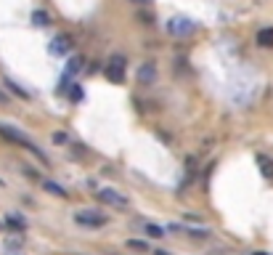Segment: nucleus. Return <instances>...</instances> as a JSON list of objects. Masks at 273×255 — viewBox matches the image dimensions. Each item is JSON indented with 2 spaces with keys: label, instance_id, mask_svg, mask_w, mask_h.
Returning a JSON list of instances; mask_svg holds the SVG:
<instances>
[{
  "label": "nucleus",
  "instance_id": "1",
  "mask_svg": "<svg viewBox=\"0 0 273 255\" xmlns=\"http://www.w3.org/2000/svg\"><path fill=\"white\" fill-rule=\"evenodd\" d=\"M196 30V21L189 19V16H170L167 19V32L173 37H186Z\"/></svg>",
  "mask_w": 273,
  "mask_h": 255
},
{
  "label": "nucleus",
  "instance_id": "2",
  "mask_svg": "<svg viewBox=\"0 0 273 255\" xmlns=\"http://www.w3.org/2000/svg\"><path fill=\"white\" fill-rule=\"evenodd\" d=\"M98 200L109 207H117V210H128L130 207V200L125 194H119L114 189H98Z\"/></svg>",
  "mask_w": 273,
  "mask_h": 255
},
{
  "label": "nucleus",
  "instance_id": "3",
  "mask_svg": "<svg viewBox=\"0 0 273 255\" xmlns=\"http://www.w3.org/2000/svg\"><path fill=\"white\" fill-rule=\"evenodd\" d=\"M75 221L80 226H88V229H101V226H106V215L98 213V210H80V213H75Z\"/></svg>",
  "mask_w": 273,
  "mask_h": 255
},
{
  "label": "nucleus",
  "instance_id": "4",
  "mask_svg": "<svg viewBox=\"0 0 273 255\" xmlns=\"http://www.w3.org/2000/svg\"><path fill=\"white\" fill-rule=\"evenodd\" d=\"M0 136H3V138H8V141H14V144H21V146H27V149H30L32 154L43 157V154H40V152H37V146L32 144V141L27 138L24 133H19V130H16V128H11V125H0Z\"/></svg>",
  "mask_w": 273,
  "mask_h": 255
},
{
  "label": "nucleus",
  "instance_id": "5",
  "mask_svg": "<svg viewBox=\"0 0 273 255\" xmlns=\"http://www.w3.org/2000/svg\"><path fill=\"white\" fill-rule=\"evenodd\" d=\"M125 64H128V61H125V56H112L109 59V64H106V77H109L112 83H122L125 80Z\"/></svg>",
  "mask_w": 273,
  "mask_h": 255
},
{
  "label": "nucleus",
  "instance_id": "6",
  "mask_svg": "<svg viewBox=\"0 0 273 255\" xmlns=\"http://www.w3.org/2000/svg\"><path fill=\"white\" fill-rule=\"evenodd\" d=\"M154 80H157V67L151 64V61L141 64V69H138V83H141V85H151Z\"/></svg>",
  "mask_w": 273,
  "mask_h": 255
},
{
  "label": "nucleus",
  "instance_id": "7",
  "mask_svg": "<svg viewBox=\"0 0 273 255\" xmlns=\"http://www.w3.org/2000/svg\"><path fill=\"white\" fill-rule=\"evenodd\" d=\"M69 48H72V40H69V37H64V35H59V37L53 40V45H50V53H56V56H64Z\"/></svg>",
  "mask_w": 273,
  "mask_h": 255
},
{
  "label": "nucleus",
  "instance_id": "8",
  "mask_svg": "<svg viewBox=\"0 0 273 255\" xmlns=\"http://www.w3.org/2000/svg\"><path fill=\"white\" fill-rule=\"evenodd\" d=\"M5 226H11V229H14L16 234H24V229H27L24 218H19V215H14V213L5 215Z\"/></svg>",
  "mask_w": 273,
  "mask_h": 255
},
{
  "label": "nucleus",
  "instance_id": "9",
  "mask_svg": "<svg viewBox=\"0 0 273 255\" xmlns=\"http://www.w3.org/2000/svg\"><path fill=\"white\" fill-rule=\"evenodd\" d=\"M257 45H263V48H273V27H265V30L257 32Z\"/></svg>",
  "mask_w": 273,
  "mask_h": 255
},
{
  "label": "nucleus",
  "instance_id": "10",
  "mask_svg": "<svg viewBox=\"0 0 273 255\" xmlns=\"http://www.w3.org/2000/svg\"><path fill=\"white\" fill-rule=\"evenodd\" d=\"M80 69H82V59H80V56H72V59H69V67H66V77H64V80H69V77L77 75Z\"/></svg>",
  "mask_w": 273,
  "mask_h": 255
},
{
  "label": "nucleus",
  "instance_id": "11",
  "mask_svg": "<svg viewBox=\"0 0 273 255\" xmlns=\"http://www.w3.org/2000/svg\"><path fill=\"white\" fill-rule=\"evenodd\" d=\"M128 250H133V253H149L151 247H149V242H144V239H128Z\"/></svg>",
  "mask_w": 273,
  "mask_h": 255
},
{
  "label": "nucleus",
  "instance_id": "12",
  "mask_svg": "<svg viewBox=\"0 0 273 255\" xmlns=\"http://www.w3.org/2000/svg\"><path fill=\"white\" fill-rule=\"evenodd\" d=\"M32 24H37V27H48V24H50V16L45 14V11H35V14H32Z\"/></svg>",
  "mask_w": 273,
  "mask_h": 255
},
{
  "label": "nucleus",
  "instance_id": "13",
  "mask_svg": "<svg viewBox=\"0 0 273 255\" xmlns=\"http://www.w3.org/2000/svg\"><path fill=\"white\" fill-rule=\"evenodd\" d=\"M257 162H260V168H263V175H265V178H273V162L268 160V157L260 154V157H257Z\"/></svg>",
  "mask_w": 273,
  "mask_h": 255
},
{
  "label": "nucleus",
  "instance_id": "14",
  "mask_svg": "<svg viewBox=\"0 0 273 255\" xmlns=\"http://www.w3.org/2000/svg\"><path fill=\"white\" fill-rule=\"evenodd\" d=\"M43 186H45V191H50V194H56V197H66V191L61 189L59 184H53V181H43Z\"/></svg>",
  "mask_w": 273,
  "mask_h": 255
},
{
  "label": "nucleus",
  "instance_id": "15",
  "mask_svg": "<svg viewBox=\"0 0 273 255\" xmlns=\"http://www.w3.org/2000/svg\"><path fill=\"white\" fill-rule=\"evenodd\" d=\"M146 234H149L151 239H162V237H164V231H162V226H157V223H149V226H146Z\"/></svg>",
  "mask_w": 273,
  "mask_h": 255
},
{
  "label": "nucleus",
  "instance_id": "16",
  "mask_svg": "<svg viewBox=\"0 0 273 255\" xmlns=\"http://www.w3.org/2000/svg\"><path fill=\"white\" fill-rule=\"evenodd\" d=\"M5 85H8V90H14L16 96H21V99H30V93H27V90H21L19 85L14 83V80H5Z\"/></svg>",
  "mask_w": 273,
  "mask_h": 255
},
{
  "label": "nucleus",
  "instance_id": "17",
  "mask_svg": "<svg viewBox=\"0 0 273 255\" xmlns=\"http://www.w3.org/2000/svg\"><path fill=\"white\" fill-rule=\"evenodd\" d=\"M138 19H141V24H154V16H149L146 11H141V14H138Z\"/></svg>",
  "mask_w": 273,
  "mask_h": 255
},
{
  "label": "nucleus",
  "instance_id": "18",
  "mask_svg": "<svg viewBox=\"0 0 273 255\" xmlns=\"http://www.w3.org/2000/svg\"><path fill=\"white\" fill-rule=\"evenodd\" d=\"M53 141H56V144H66V141H69V138H66L64 133H53Z\"/></svg>",
  "mask_w": 273,
  "mask_h": 255
},
{
  "label": "nucleus",
  "instance_id": "19",
  "mask_svg": "<svg viewBox=\"0 0 273 255\" xmlns=\"http://www.w3.org/2000/svg\"><path fill=\"white\" fill-rule=\"evenodd\" d=\"M80 96H82V90H80V88H72V99H75V101H77V99H80Z\"/></svg>",
  "mask_w": 273,
  "mask_h": 255
},
{
  "label": "nucleus",
  "instance_id": "20",
  "mask_svg": "<svg viewBox=\"0 0 273 255\" xmlns=\"http://www.w3.org/2000/svg\"><path fill=\"white\" fill-rule=\"evenodd\" d=\"M151 255H170V253H164V250H157V253H151Z\"/></svg>",
  "mask_w": 273,
  "mask_h": 255
},
{
  "label": "nucleus",
  "instance_id": "21",
  "mask_svg": "<svg viewBox=\"0 0 273 255\" xmlns=\"http://www.w3.org/2000/svg\"><path fill=\"white\" fill-rule=\"evenodd\" d=\"M252 255H268V253H252Z\"/></svg>",
  "mask_w": 273,
  "mask_h": 255
},
{
  "label": "nucleus",
  "instance_id": "22",
  "mask_svg": "<svg viewBox=\"0 0 273 255\" xmlns=\"http://www.w3.org/2000/svg\"><path fill=\"white\" fill-rule=\"evenodd\" d=\"M138 3H151V0H138Z\"/></svg>",
  "mask_w": 273,
  "mask_h": 255
}]
</instances>
